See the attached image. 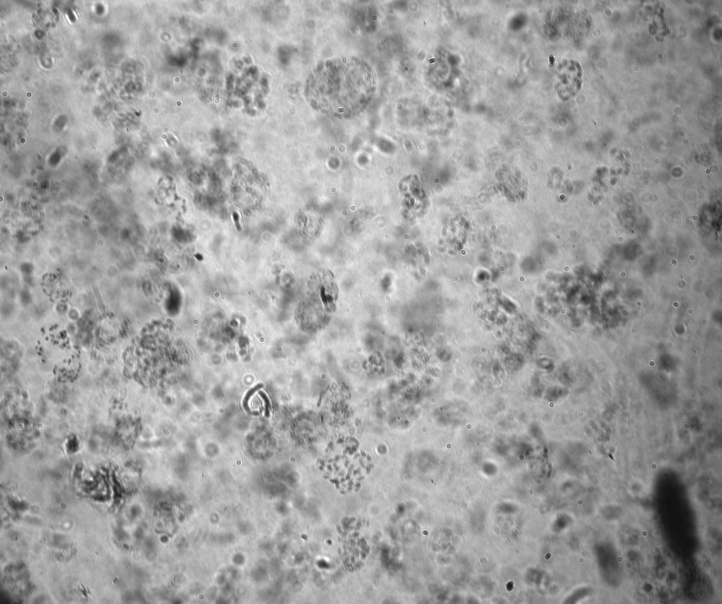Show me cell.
Wrapping results in <instances>:
<instances>
[{
  "label": "cell",
  "mask_w": 722,
  "mask_h": 604,
  "mask_svg": "<svg viewBox=\"0 0 722 604\" xmlns=\"http://www.w3.org/2000/svg\"><path fill=\"white\" fill-rule=\"evenodd\" d=\"M374 90L371 67L357 58H339L319 66L307 78L305 88L314 108L341 116L364 109Z\"/></svg>",
  "instance_id": "obj_1"
}]
</instances>
